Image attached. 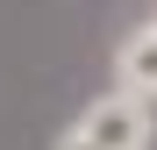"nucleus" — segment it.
I'll return each mask as SVG.
<instances>
[{"instance_id": "obj_1", "label": "nucleus", "mask_w": 157, "mask_h": 150, "mask_svg": "<svg viewBox=\"0 0 157 150\" xmlns=\"http://www.w3.org/2000/svg\"><path fill=\"white\" fill-rule=\"evenodd\" d=\"M71 129L86 136V143H100V150H150L157 114H150V100H136V93H100V100L78 107Z\"/></svg>"}, {"instance_id": "obj_4", "label": "nucleus", "mask_w": 157, "mask_h": 150, "mask_svg": "<svg viewBox=\"0 0 157 150\" xmlns=\"http://www.w3.org/2000/svg\"><path fill=\"white\" fill-rule=\"evenodd\" d=\"M136 29H143V36H150V43H157V14H143V21H136Z\"/></svg>"}, {"instance_id": "obj_3", "label": "nucleus", "mask_w": 157, "mask_h": 150, "mask_svg": "<svg viewBox=\"0 0 157 150\" xmlns=\"http://www.w3.org/2000/svg\"><path fill=\"white\" fill-rule=\"evenodd\" d=\"M50 150H100V143H86V136H78V129H64V136L50 143Z\"/></svg>"}, {"instance_id": "obj_2", "label": "nucleus", "mask_w": 157, "mask_h": 150, "mask_svg": "<svg viewBox=\"0 0 157 150\" xmlns=\"http://www.w3.org/2000/svg\"><path fill=\"white\" fill-rule=\"evenodd\" d=\"M114 93H136V100L157 107V43H150L143 29H128V36L114 43Z\"/></svg>"}]
</instances>
